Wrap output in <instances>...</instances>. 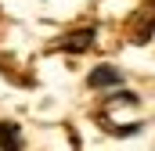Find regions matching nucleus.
I'll return each instance as SVG.
<instances>
[{
    "label": "nucleus",
    "mask_w": 155,
    "mask_h": 151,
    "mask_svg": "<svg viewBox=\"0 0 155 151\" xmlns=\"http://www.w3.org/2000/svg\"><path fill=\"white\" fill-rule=\"evenodd\" d=\"M0 151H22V137L15 122H0Z\"/></svg>",
    "instance_id": "nucleus-3"
},
{
    "label": "nucleus",
    "mask_w": 155,
    "mask_h": 151,
    "mask_svg": "<svg viewBox=\"0 0 155 151\" xmlns=\"http://www.w3.org/2000/svg\"><path fill=\"white\" fill-rule=\"evenodd\" d=\"M87 83H90L94 90H105V86H119V83H123V76H119L112 65H97V69L90 72V79H87Z\"/></svg>",
    "instance_id": "nucleus-2"
},
{
    "label": "nucleus",
    "mask_w": 155,
    "mask_h": 151,
    "mask_svg": "<svg viewBox=\"0 0 155 151\" xmlns=\"http://www.w3.org/2000/svg\"><path fill=\"white\" fill-rule=\"evenodd\" d=\"M90 43H94V29H76V33H69V36L58 43V50H65V54H83V50H90Z\"/></svg>",
    "instance_id": "nucleus-1"
}]
</instances>
